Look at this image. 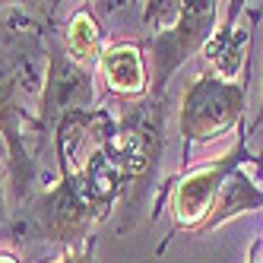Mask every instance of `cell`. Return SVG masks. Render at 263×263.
Wrapping results in <instances>:
<instances>
[{
    "instance_id": "9a60e30c",
    "label": "cell",
    "mask_w": 263,
    "mask_h": 263,
    "mask_svg": "<svg viewBox=\"0 0 263 263\" xmlns=\"http://www.w3.org/2000/svg\"><path fill=\"white\" fill-rule=\"evenodd\" d=\"M248 263H263V238L251 248V257H248Z\"/></svg>"
},
{
    "instance_id": "e0dca14e",
    "label": "cell",
    "mask_w": 263,
    "mask_h": 263,
    "mask_svg": "<svg viewBox=\"0 0 263 263\" xmlns=\"http://www.w3.org/2000/svg\"><path fill=\"white\" fill-rule=\"evenodd\" d=\"M260 127H263V96H260V111H257V118H254V124H251L248 134H254V130H260Z\"/></svg>"
},
{
    "instance_id": "7c38bea8",
    "label": "cell",
    "mask_w": 263,
    "mask_h": 263,
    "mask_svg": "<svg viewBox=\"0 0 263 263\" xmlns=\"http://www.w3.org/2000/svg\"><path fill=\"white\" fill-rule=\"evenodd\" d=\"M181 16V0H149L143 4V23L153 26V32L168 29Z\"/></svg>"
},
{
    "instance_id": "5bb4252c",
    "label": "cell",
    "mask_w": 263,
    "mask_h": 263,
    "mask_svg": "<svg viewBox=\"0 0 263 263\" xmlns=\"http://www.w3.org/2000/svg\"><path fill=\"white\" fill-rule=\"evenodd\" d=\"M10 200H7V165H0V225L10 222Z\"/></svg>"
},
{
    "instance_id": "9c48e42d",
    "label": "cell",
    "mask_w": 263,
    "mask_h": 263,
    "mask_svg": "<svg viewBox=\"0 0 263 263\" xmlns=\"http://www.w3.org/2000/svg\"><path fill=\"white\" fill-rule=\"evenodd\" d=\"M229 13H225L222 26L213 32V39L206 42V48L200 51L206 58V70H213L222 80H238V70H248V58H251V39H254V20L257 10L251 16L248 26H238L244 4H225Z\"/></svg>"
},
{
    "instance_id": "7a4b0ae2",
    "label": "cell",
    "mask_w": 263,
    "mask_h": 263,
    "mask_svg": "<svg viewBox=\"0 0 263 263\" xmlns=\"http://www.w3.org/2000/svg\"><path fill=\"white\" fill-rule=\"evenodd\" d=\"M115 213V203L99 194L86 172L61 175L51 187L35 191L16 206L10 232L16 241H48L70 251L92 238V229Z\"/></svg>"
},
{
    "instance_id": "2e32d148",
    "label": "cell",
    "mask_w": 263,
    "mask_h": 263,
    "mask_svg": "<svg viewBox=\"0 0 263 263\" xmlns=\"http://www.w3.org/2000/svg\"><path fill=\"white\" fill-rule=\"evenodd\" d=\"M0 263H23V260H20V254H16V251L0 248Z\"/></svg>"
},
{
    "instance_id": "8992f818",
    "label": "cell",
    "mask_w": 263,
    "mask_h": 263,
    "mask_svg": "<svg viewBox=\"0 0 263 263\" xmlns=\"http://www.w3.org/2000/svg\"><path fill=\"white\" fill-rule=\"evenodd\" d=\"M219 7L216 0H181V16L159 32H149L143 39L146 58H149V80L153 92L149 96L165 99V89L175 73L206 48L219 29Z\"/></svg>"
},
{
    "instance_id": "52a82bcc",
    "label": "cell",
    "mask_w": 263,
    "mask_h": 263,
    "mask_svg": "<svg viewBox=\"0 0 263 263\" xmlns=\"http://www.w3.org/2000/svg\"><path fill=\"white\" fill-rule=\"evenodd\" d=\"M96 77L92 70L73 64L67 58V51L61 45V32L48 29V70H45V86H42V96L39 105H35V127H32V143L35 149L32 153L39 156L48 137H54V127L64 115L70 111H86V108H96Z\"/></svg>"
},
{
    "instance_id": "4fadbf2b",
    "label": "cell",
    "mask_w": 263,
    "mask_h": 263,
    "mask_svg": "<svg viewBox=\"0 0 263 263\" xmlns=\"http://www.w3.org/2000/svg\"><path fill=\"white\" fill-rule=\"evenodd\" d=\"M96 235H92L86 244H80V248H70V251H64L61 257H54V260H48V263H96Z\"/></svg>"
},
{
    "instance_id": "6da1fadb",
    "label": "cell",
    "mask_w": 263,
    "mask_h": 263,
    "mask_svg": "<svg viewBox=\"0 0 263 263\" xmlns=\"http://www.w3.org/2000/svg\"><path fill=\"white\" fill-rule=\"evenodd\" d=\"M54 4H39L35 13L4 7L0 13V137L10 146V203L13 210L35 194L39 159L32 156V127L45 70H48V29Z\"/></svg>"
},
{
    "instance_id": "277c9868",
    "label": "cell",
    "mask_w": 263,
    "mask_h": 263,
    "mask_svg": "<svg viewBox=\"0 0 263 263\" xmlns=\"http://www.w3.org/2000/svg\"><path fill=\"white\" fill-rule=\"evenodd\" d=\"M244 165H257L263 172V156L251 153V149H248V134L238 127V143L225 156L203 162V165L191 168V172L172 178L168 187H162V200H168V213H172V232H168L162 238V244L156 248L159 257L168 251L172 238H178L184 232L197 235L203 229V222L210 219V213H213V203H216V197L222 191V184L229 181L232 172H238V168H244ZM162 200H159V210H162ZM159 210L153 213V219L159 216Z\"/></svg>"
},
{
    "instance_id": "30bf717a",
    "label": "cell",
    "mask_w": 263,
    "mask_h": 263,
    "mask_svg": "<svg viewBox=\"0 0 263 263\" xmlns=\"http://www.w3.org/2000/svg\"><path fill=\"white\" fill-rule=\"evenodd\" d=\"M61 45L73 64H80L86 70L99 67V58L105 51V32L96 20V13H92V7L83 4L67 16V23L61 29Z\"/></svg>"
},
{
    "instance_id": "8fae6325",
    "label": "cell",
    "mask_w": 263,
    "mask_h": 263,
    "mask_svg": "<svg viewBox=\"0 0 263 263\" xmlns=\"http://www.w3.org/2000/svg\"><path fill=\"white\" fill-rule=\"evenodd\" d=\"M257 210H263V187H257L251 181V175L244 172V168H238V172H232L229 181L222 184V191H219V197L213 203V213L203 222V229L197 235H206V232L219 229L222 222L238 219L244 213H257Z\"/></svg>"
},
{
    "instance_id": "ba28073f",
    "label": "cell",
    "mask_w": 263,
    "mask_h": 263,
    "mask_svg": "<svg viewBox=\"0 0 263 263\" xmlns=\"http://www.w3.org/2000/svg\"><path fill=\"white\" fill-rule=\"evenodd\" d=\"M99 73L105 92L118 102H140L153 92L149 58L143 42H111L99 58Z\"/></svg>"
},
{
    "instance_id": "3957f363",
    "label": "cell",
    "mask_w": 263,
    "mask_h": 263,
    "mask_svg": "<svg viewBox=\"0 0 263 263\" xmlns=\"http://www.w3.org/2000/svg\"><path fill=\"white\" fill-rule=\"evenodd\" d=\"M165 115H168V96L156 99L146 96L140 102H121V115L115 118V134L108 140V153L121 165L127 194L118 206L124 235L137 222L146 197L159 184V162L165 153Z\"/></svg>"
},
{
    "instance_id": "5b68a950",
    "label": "cell",
    "mask_w": 263,
    "mask_h": 263,
    "mask_svg": "<svg viewBox=\"0 0 263 263\" xmlns=\"http://www.w3.org/2000/svg\"><path fill=\"white\" fill-rule=\"evenodd\" d=\"M248 108V80H222L213 70H203L200 77L184 89L178 130L184 143V168L191 159V149L222 140L244 121Z\"/></svg>"
},
{
    "instance_id": "ac0fdd59",
    "label": "cell",
    "mask_w": 263,
    "mask_h": 263,
    "mask_svg": "<svg viewBox=\"0 0 263 263\" xmlns=\"http://www.w3.org/2000/svg\"><path fill=\"white\" fill-rule=\"evenodd\" d=\"M10 162V146H7V140L0 137V165H7Z\"/></svg>"
}]
</instances>
